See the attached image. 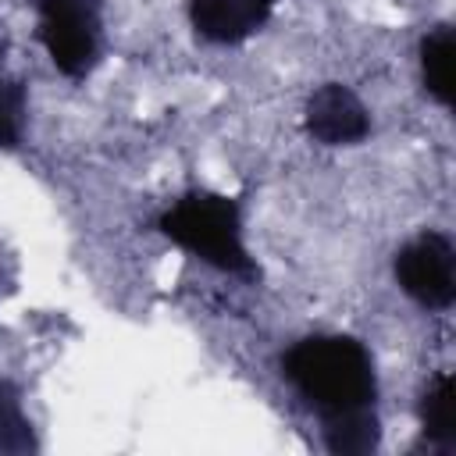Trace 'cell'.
Instances as JSON below:
<instances>
[{"label":"cell","mask_w":456,"mask_h":456,"mask_svg":"<svg viewBox=\"0 0 456 456\" xmlns=\"http://www.w3.org/2000/svg\"><path fill=\"white\" fill-rule=\"evenodd\" d=\"M274 14V0H189V21L200 39L239 46L256 36Z\"/></svg>","instance_id":"6"},{"label":"cell","mask_w":456,"mask_h":456,"mask_svg":"<svg viewBox=\"0 0 456 456\" xmlns=\"http://www.w3.org/2000/svg\"><path fill=\"white\" fill-rule=\"evenodd\" d=\"M157 232L221 274H235L242 281L260 278V267L249 256L246 239H242L239 200H232L224 192H210V189L182 192L157 217Z\"/></svg>","instance_id":"2"},{"label":"cell","mask_w":456,"mask_h":456,"mask_svg":"<svg viewBox=\"0 0 456 456\" xmlns=\"http://www.w3.org/2000/svg\"><path fill=\"white\" fill-rule=\"evenodd\" d=\"M417 417H420V428H424V438L449 452L456 445V388H452V374L449 370H438L424 392H420V403H417Z\"/></svg>","instance_id":"7"},{"label":"cell","mask_w":456,"mask_h":456,"mask_svg":"<svg viewBox=\"0 0 456 456\" xmlns=\"http://www.w3.org/2000/svg\"><path fill=\"white\" fill-rule=\"evenodd\" d=\"M303 128L321 146H356L370 135V110L349 86L324 82L306 100Z\"/></svg>","instance_id":"5"},{"label":"cell","mask_w":456,"mask_h":456,"mask_svg":"<svg viewBox=\"0 0 456 456\" xmlns=\"http://www.w3.org/2000/svg\"><path fill=\"white\" fill-rule=\"evenodd\" d=\"M25 82L7 68L4 43H0V150H18L25 135Z\"/></svg>","instance_id":"9"},{"label":"cell","mask_w":456,"mask_h":456,"mask_svg":"<svg viewBox=\"0 0 456 456\" xmlns=\"http://www.w3.org/2000/svg\"><path fill=\"white\" fill-rule=\"evenodd\" d=\"M39 43L64 78H86L100 64L103 18L96 0H32Z\"/></svg>","instance_id":"3"},{"label":"cell","mask_w":456,"mask_h":456,"mask_svg":"<svg viewBox=\"0 0 456 456\" xmlns=\"http://www.w3.org/2000/svg\"><path fill=\"white\" fill-rule=\"evenodd\" d=\"M395 285L424 310H449L456 303V249L445 232H420L395 249Z\"/></svg>","instance_id":"4"},{"label":"cell","mask_w":456,"mask_h":456,"mask_svg":"<svg viewBox=\"0 0 456 456\" xmlns=\"http://www.w3.org/2000/svg\"><path fill=\"white\" fill-rule=\"evenodd\" d=\"M28 417L21 413L18 388L0 378V452H25L32 449V431Z\"/></svg>","instance_id":"10"},{"label":"cell","mask_w":456,"mask_h":456,"mask_svg":"<svg viewBox=\"0 0 456 456\" xmlns=\"http://www.w3.org/2000/svg\"><path fill=\"white\" fill-rule=\"evenodd\" d=\"M281 374L321 417L324 445L335 456H367L378 449V374L360 338L338 331L306 335L281 353Z\"/></svg>","instance_id":"1"},{"label":"cell","mask_w":456,"mask_h":456,"mask_svg":"<svg viewBox=\"0 0 456 456\" xmlns=\"http://www.w3.org/2000/svg\"><path fill=\"white\" fill-rule=\"evenodd\" d=\"M452 57H456V39H452V25H435L424 39H420V82L428 89V96L438 107H452Z\"/></svg>","instance_id":"8"}]
</instances>
